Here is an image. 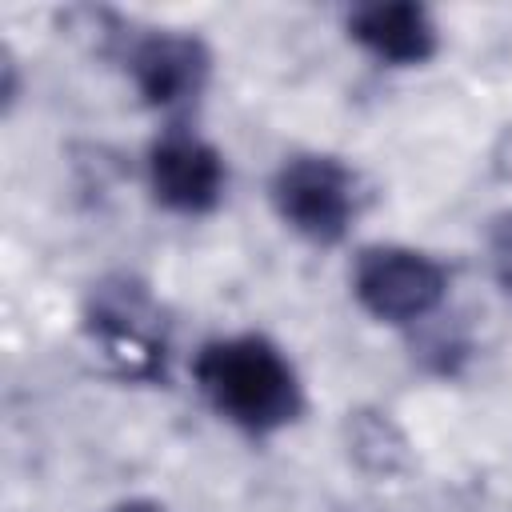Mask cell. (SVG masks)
<instances>
[{"label": "cell", "instance_id": "obj_9", "mask_svg": "<svg viewBox=\"0 0 512 512\" xmlns=\"http://www.w3.org/2000/svg\"><path fill=\"white\" fill-rule=\"evenodd\" d=\"M104 512H168V508L156 504V500H120V504H112Z\"/></svg>", "mask_w": 512, "mask_h": 512}, {"label": "cell", "instance_id": "obj_1", "mask_svg": "<svg viewBox=\"0 0 512 512\" xmlns=\"http://www.w3.org/2000/svg\"><path fill=\"white\" fill-rule=\"evenodd\" d=\"M196 384L208 404L244 432H276L304 408L296 368L264 336L212 340L196 356Z\"/></svg>", "mask_w": 512, "mask_h": 512}, {"label": "cell", "instance_id": "obj_2", "mask_svg": "<svg viewBox=\"0 0 512 512\" xmlns=\"http://www.w3.org/2000/svg\"><path fill=\"white\" fill-rule=\"evenodd\" d=\"M352 292L384 324H412L440 308L448 292V272L428 252L404 244H376L364 248L352 272Z\"/></svg>", "mask_w": 512, "mask_h": 512}, {"label": "cell", "instance_id": "obj_5", "mask_svg": "<svg viewBox=\"0 0 512 512\" xmlns=\"http://www.w3.org/2000/svg\"><path fill=\"white\" fill-rule=\"evenodd\" d=\"M224 156L188 128H168L148 152L152 196L184 216L212 212L224 196Z\"/></svg>", "mask_w": 512, "mask_h": 512}, {"label": "cell", "instance_id": "obj_3", "mask_svg": "<svg viewBox=\"0 0 512 512\" xmlns=\"http://www.w3.org/2000/svg\"><path fill=\"white\" fill-rule=\"evenodd\" d=\"M272 204L292 232L336 244L356 216V180L332 156H296L276 172Z\"/></svg>", "mask_w": 512, "mask_h": 512}, {"label": "cell", "instance_id": "obj_4", "mask_svg": "<svg viewBox=\"0 0 512 512\" xmlns=\"http://www.w3.org/2000/svg\"><path fill=\"white\" fill-rule=\"evenodd\" d=\"M128 72L148 108L180 112L204 92L212 56H208L204 40H196L188 32L160 28V32L140 36L128 48Z\"/></svg>", "mask_w": 512, "mask_h": 512}, {"label": "cell", "instance_id": "obj_6", "mask_svg": "<svg viewBox=\"0 0 512 512\" xmlns=\"http://www.w3.org/2000/svg\"><path fill=\"white\" fill-rule=\"evenodd\" d=\"M88 328L104 344V352L124 364V372L156 376L160 356H164L160 312L152 308V300L136 284H128V280L104 284L96 292V300H92Z\"/></svg>", "mask_w": 512, "mask_h": 512}, {"label": "cell", "instance_id": "obj_7", "mask_svg": "<svg viewBox=\"0 0 512 512\" xmlns=\"http://www.w3.org/2000/svg\"><path fill=\"white\" fill-rule=\"evenodd\" d=\"M348 36L368 48L376 60L408 68L424 64L436 52V24L424 4L392 0V4H364L348 16Z\"/></svg>", "mask_w": 512, "mask_h": 512}, {"label": "cell", "instance_id": "obj_8", "mask_svg": "<svg viewBox=\"0 0 512 512\" xmlns=\"http://www.w3.org/2000/svg\"><path fill=\"white\" fill-rule=\"evenodd\" d=\"M488 264H492L500 292L512 300V208L492 216L488 224Z\"/></svg>", "mask_w": 512, "mask_h": 512}]
</instances>
